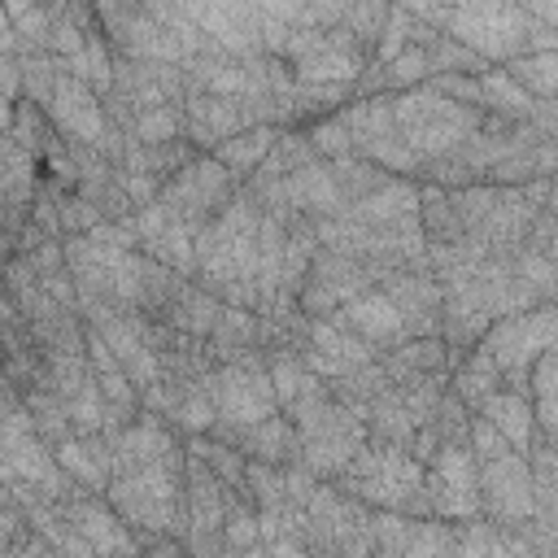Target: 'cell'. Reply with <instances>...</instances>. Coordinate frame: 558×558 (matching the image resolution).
Listing matches in <instances>:
<instances>
[{
  "label": "cell",
  "mask_w": 558,
  "mask_h": 558,
  "mask_svg": "<svg viewBox=\"0 0 558 558\" xmlns=\"http://www.w3.org/2000/svg\"><path fill=\"white\" fill-rule=\"evenodd\" d=\"M405 558H462V532L449 519H418Z\"/></svg>",
  "instance_id": "38"
},
{
  "label": "cell",
  "mask_w": 558,
  "mask_h": 558,
  "mask_svg": "<svg viewBox=\"0 0 558 558\" xmlns=\"http://www.w3.org/2000/svg\"><path fill=\"white\" fill-rule=\"evenodd\" d=\"M235 558H270V554H266V545H257V549H248V554H235Z\"/></svg>",
  "instance_id": "47"
},
{
  "label": "cell",
  "mask_w": 558,
  "mask_h": 558,
  "mask_svg": "<svg viewBox=\"0 0 558 558\" xmlns=\"http://www.w3.org/2000/svg\"><path fill=\"white\" fill-rule=\"evenodd\" d=\"M392 109H397V126H401V140L405 148L418 157L423 170L449 161L471 135H480L484 126V109L475 105H458L449 96H440L436 87H410V92H397L392 96Z\"/></svg>",
  "instance_id": "2"
},
{
  "label": "cell",
  "mask_w": 558,
  "mask_h": 558,
  "mask_svg": "<svg viewBox=\"0 0 558 558\" xmlns=\"http://www.w3.org/2000/svg\"><path fill=\"white\" fill-rule=\"evenodd\" d=\"M222 545H227V558L235 554H248L262 545V519L248 501L231 497V510H227V527H222Z\"/></svg>",
  "instance_id": "42"
},
{
  "label": "cell",
  "mask_w": 558,
  "mask_h": 558,
  "mask_svg": "<svg viewBox=\"0 0 558 558\" xmlns=\"http://www.w3.org/2000/svg\"><path fill=\"white\" fill-rule=\"evenodd\" d=\"M449 196L462 218V240L484 257H514V248L527 240L532 222L541 218V209L523 196V187L471 183V187H449Z\"/></svg>",
  "instance_id": "4"
},
{
  "label": "cell",
  "mask_w": 558,
  "mask_h": 558,
  "mask_svg": "<svg viewBox=\"0 0 558 558\" xmlns=\"http://www.w3.org/2000/svg\"><path fill=\"white\" fill-rule=\"evenodd\" d=\"M344 218H353V222H362V227H375V231L401 227V222L418 218V183H410V179H388L379 192H371V196H362L357 205H349Z\"/></svg>",
  "instance_id": "28"
},
{
  "label": "cell",
  "mask_w": 558,
  "mask_h": 558,
  "mask_svg": "<svg viewBox=\"0 0 558 558\" xmlns=\"http://www.w3.org/2000/svg\"><path fill=\"white\" fill-rule=\"evenodd\" d=\"M218 318H222V301L214 296V292H205L196 279L179 292V301L166 310V318L161 323H170L174 331H183V336H196V340H209L214 336V327H218Z\"/></svg>",
  "instance_id": "34"
},
{
  "label": "cell",
  "mask_w": 558,
  "mask_h": 558,
  "mask_svg": "<svg viewBox=\"0 0 558 558\" xmlns=\"http://www.w3.org/2000/svg\"><path fill=\"white\" fill-rule=\"evenodd\" d=\"M375 288V275L371 266H362L357 257H344L336 248H318L305 283H301V296L296 305L310 314V318H331L336 310H344L349 301H357L362 292Z\"/></svg>",
  "instance_id": "15"
},
{
  "label": "cell",
  "mask_w": 558,
  "mask_h": 558,
  "mask_svg": "<svg viewBox=\"0 0 558 558\" xmlns=\"http://www.w3.org/2000/svg\"><path fill=\"white\" fill-rule=\"evenodd\" d=\"M183 9L214 48L231 57L262 52V9L253 0H205V4H183Z\"/></svg>",
  "instance_id": "20"
},
{
  "label": "cell",
  "mask_w": 558,
  "mask_h": 558,
  "mask_svg": "<svg viewBox=\"0 0 558 558\" xmlns=\"http://www.w3.org/2000/svg\"><path fill=\"white\" fill-rule=\"evenodd\" d=\"M240 179L218 161V157H209V153H201L196 161H187L179 174H170L166 179V187H161V205H170L192 231H205L235 196H240Z\"/></svg>",
  "instance_id": "10"
},
{
  "label": "cell",
  "mask_w": 558,
  "mask_h": 558,
  "mask_svg": "<svg viewBox=\"0 0 558 558\" xmlns=\"http://www.w3.org/2000/svg\"><path fill=\"white\" fill-rule=\"evenodd\" d=\"M214 392H218V423L214 427H253L270 414H279V392L266 371L262 349L248 353L244 362H227L214 371Z\"/></svg>",
  "instance_id": "13"
},
{
  "label": "cell",
  "mask_w": 558,
  "mask_h": 558,
  "mask_svg": "<svg viewBox=\"0 0 558 558\" xmlns=\"http://www.w3.org/2000/svg\"><path fill=\"white\" fill-rule=\"evenodd\" d=\"M379 353L357 340L349 327H340L336 318H310V336H305V349H301V362L318 375V379H344L349 371L357 366H371Z\"/></svg>",
  "instance_id": "21"
},
{
  "label": "cell",
  "mask_w": 558,
  "mask_h": 558,
  "mask_svg": "<svg viewBox=\"0 0 558 558\" xmlns=\"http://www.w3.org/2000/svg\"><path fill=\"white\" fill-rule=\"evenodd\" d=\"M44 113H48V122L57 126L61 140L83 144V148H96V153H100L105 135L113 131V126H109V113H105V100H100L78 74L61 70V61H57V83H52V96H48Z\"/></svg>",
  "instance_id": "16"
},
{
  "label": "cell",
  "mask_w": 558,
  "mask_h": 558,
  "mask_svg": "<svg viewBox=\"0 0 558 558\" xmlns=\"http://www.w3.org/2000/svg\"><path fill=\"white\" fill-rule=\"evenodd\" d=\"M52 449H57V462L65 466V475L74 484H83L100 497L109 493V484H113V440L109 436H78L74 432Z\"/></svg>",
  "instance_id": "27"
},
{
  "label": "cell",
  "mask_w": 558,
  "mask_h": 558,
  "mask_svg": "<svg viewBox=\"0 0 558 558\" xmlns=\"http://www.w3.org/2000/svg\"><path fill=\"white\" fill-rule=\"evenodd\" d=\"M371 65V52L344 31V22L336 31H323L296 61H292V78L305 87H357L362 74Z\"/></svg>",
  "instance_id": "18"
},
{
  "label": "cell",
  "mask_w": 558,
  "mask_h": 558,
  "mask_svg": "<svg viewBox=\"0 0 558 558\" xmlns=\"http://www.w3.org/2000/svg\"><path fill=\"white\" fill-rule=\"evenodd\" d=\"M379 292L401 310L414 336H440V314H445V292L432 270H384L375 279Z\"/></svg>",
  "instance_id": "22"
},
{
  "label": "cell",
  "mask_w": 558,
  "mask_h": 558,
  "mask_svg": "<svg viewBox=\"0 0 558 558\" xmlns=\"http://www.w3.org/2000/svg\"><path fill=\"white\" fill-rule=\"evenodd\" d=\"M475 414H484V418L510 440V449L532 453V445H536V410H532V397H527V392L501 388V392H493Z\"/></svg>",
  "instance_id": "29"
},
{
  "label": "cell",
  "mask_w": 558,
  "mask_h": 558,
  "mask_svg": "<svg viewBox=\"0 0 558 558\" xmlns=\"http://www.w3.org/2000/svg\"><path fill=\"white\" fill-rule=\"evenodd\" d=\"M283 187H288V205H292L296 218L323 222V218H344V214H349V196L340 192L331 166L318 161V157L305 161L301 170H292V174L283 179Z\"/></svg>",
  "instance_id": "25"
},
{
  "label": "cell",
  "mask_w": 558,
  "mask_h": 558,
  "mask_svg": "<svg viewBox=\"0 0 558 558\" xmlns=\"http://www.w3.org/2000/svg\"><path fill=\"white\" fill-rule=\"evenodd\" d=\"M440 35L458 39L480 61H506L510 65V61L527 57L532 17H527V4H501V0L449 4V17H445Z\"/></svg>",
  "instance_id": "8"
},
{
  "label": "cell",
  "mask_w": 558,
  "mask_h": 558,
  "mask_svg": "<svg viewBox=\"0 0 558 558\" xmlns=\"http://www.w3.org/2000/svg\"><path fill=\"white\" fill-rule=\"evenodd\" d=\"M305 140H310V148H314L318 161H336V157H349V153H353V135H349L340 109L327 113V118H314V122L305 126Z\"/></svg>",
  "instance_id": "41"
},
{
  "label": "cell",
  "mask_w": 558,
  "mask_h": 558,
  "mask_svg": "<svg viewBox=\"0 0 558 558\" xmlns=\"http://www.w3.org/2000/svg\"><path fill=\"white\" fill-rule=\"evenodd\" d=\"M248 126H275V100H235V96H214L201 87H187L183 96V135L214 153L218 144H227L231 135L248 131Z\"/></svg>",
  "instance_id": "11"
},
{
  "label": "cell",
  "mask_w": 558,
  "mask_h": 558,
  "mask_svg": "<svg viewBox=\"0 0 558 558\" xmlns=\"http://www.w3.org/2000/svg\"><path fill=\"white\" fill-rule=\"evenodd\" d=\"M362 423H366V432H371V445H392V449H410L414 436L423 432L397 388H388V392L362 414Z\"/></svg>",
  "instance_id": "32"
},
{
  "label": "cell",
  "mask_w": 558,
  "mask_h": 558,
  "mask_svg": "<svg viewBox=\"0 0 558 558\" xmlns=\"http://www.w3.org/2000/svg\"><path fill=\"white\" fill-rule=\"evenodd\" d=\"M545 214H554V218H558V174L549 179V201H545Z\"/></svg>",
  "instance_id": "46"
},
{
  "label": "cell",
  "mask_w": 558,
  "mask_h": 558,
  "mask_svg": "<svg viewBox=\"0 0 558 558\" xmlns=\"http://www.w3.org/2000/svg\"><path fill=\"white\" fill-rule=\"evenodd\" d=\"M349 135H353V153L375 161L379 170L388 174H423L418 157L405 148L401 140V126H397V109H392V96L388 92H375V96H353L344 109H340Z\"/></svg>",
  "instance_id": "9"
},
{
  "label": "cell",
  "mask_w": 558,
  "mask_h": 558,
  "mask_svg": "<svg viewBox=\"0 0 558 558\" xmlns=\"http://www.w3.org/2000/svg\"><path fill=\"white\" fill-rule=\"evenodd\" d=\"M536 105H541V100H536L510 70H484V74H480V109H484V113L514 118V122H532Z\"/></svg>",
  "instance_id": "33"
},
{
  "label": "cell",
  "mask_w": 558,
  "mask_h": 558,
  "mask_svg": "<svg viewBox=\"0 0 558 558\" xmlns=\"http://www.w3.org/2000/svg\"><path fill=\"white\" fill-rule=\"evenodd\" d=\"M257 240H262V205L240 187V196L196 231V283L214 292L222 305L257 310Z\"/></svg>",
  "instance_id": "1"
},
{
  "label": "cell",
  "mask_w": 558,
  "mask_h": 558,
  "mask_svg": "<svg viewBox=\"0 0 558 558\" xmlns=\"http://www.w3.org/2000/svg\"><path fill=\"white\" fill-rule=\"evenodd\" d=\"M301 436V466L314 475V480H340L349 471V462L371 445V432L366 423L340 405L331 397V388L296 401L292 410H283Z\"/></svg>",
  "instance_id": "3"
},
{
  "label": "cell",
  "mask_w": 558,
  "mask_h": 558,
  "mask_svg": "<svg viewBox=\"0 0 558 558\" xmlns=\"http://www.w3.org/2000/svg\"><path fill=\"white\" fill-rule=\"evenodd\" d=\"M0 475L9 488H26L52 506H61L78 484L57 462V449L39 436L31 410L22 405L17 388H4V436H0Z\"/></svg>",
  "instance_id": "5"
},
{
  "label": "cell",
  "mask_w": 558,
  "mask_h": 558,
  "mask_svg": "<svg viewBox=\"0 0 558 558\" xmlns=\"http://www.w3.org/2000/svg\"><path fill=\"white\" fill-rule=\"evenodd\" d=\"M126 140L144 144V148H157V144H174V140H187L183 135V105H157V109H140Z\"/></svg>",
  "instance_id": "39"
},
{
  "label": "cell",
  "mask_w": 558,
  "mask_h": 558,
  "mask_svg": "<svg viewBox=\"0 0 558 558\" xmlns=\"http://www.w3.org/2000/svg\"><path fill=\"white\" fill-rule=\"evenodd\" d=\"M187 453H196V458L222 480V488H227L231 497H240V501L253 506L248 453H244V449H235V445H227V440H218V436H187ZM253 510H257V506H253Z\"/></svg>",
  "instance_id": "30"
},
{
  "label": "cell",
  "mask_w": 558,
  "mask_h": 558,
  "mask_svg": "<svg viewBox=\"0 0 558 558\" xmlns=\"http://www.w3.org/2000/svg\"><path fill=\"white\" fill-rule=\"evenodd\" d=\"M541 558H558V549H549V554H541Z\"/></svg>",
  "instance_id": "48"
},
{
  "label": "cell",
  "mask_w": 558,
  "mask_h": 558,
  "mask_svg": "<svg viewBox=\"0 0 558 558\" xmlns=\"http://www.w3.org/2000/svg\"><path fill=\"white\" fill-rule=\"evenodd\" d=\"M480 501H484L488 523L527 532L532 519H536V484H532L527 453L506 449L501 458L480 462Z\"/></svg>",
  "instance_id": "14"
},
{
  "label": "cell",
  "mask_w": 558,
  "mask_h": 558,
  "mask_svg": "<svg viewBox=\"0 0 558 558\" xmlns=\"http://www.w3.org/2000/svg\"><path fill=\"white\" fill-rule=\"evenodd\" d=\"M275 144H279V126H248V131L231 135L227 144H218L209 157H218L240 183H248L266 166V157L275 153Z\"/></svg>",
  "instance_id": "31"
},
{
  "label": "cell",
  "mask_w": 558,
  "mask_h": 558,
  "mask_svg": "<svg viewBox=\"0 0 558 558\" xmlns=\"http://www.w3.org/2000/svg\"><path fill=\"white\" fill-rule=\"evenodd\" d=\"M449 392L475 414L493 392H501V366H497L484 349H471V353L458 362V371L449 375Z\"/></svg>",
  "instance_id": "35"
},
{
  "label": "cell",
  "mask_w": 558,
  "mask_h": 558,
  "mask_svg": "<svg viewBox=\"0 0 558 558\" xmlns=\"http://www.w3.org/2000/svg\"><path fill=\"white\" fill-rule=\"evenodd\" d=\"M532 410H536V432L558 440V340L532 366Z\"/></svg>",
  "instance_id": "37"
},
{
  "label": "cell",
  "mask_w": 558,
  "mask_h": 558,
  "mask_svg": "<svg viewBox=\"0 0 558 558\" xmlns=\"http://www.w3.org/2000/svg\"><path fill=\"white\" fill-rule=\"evenodd\" d=\"M554 340H558V301H541L523 314L497 318L475 349H484L501 366V388L532 397V366Z\"/></svg>",
  "instance_id": "7"
},
{
  "label": "cell",
  "mask_w": 558,
  "mask_h": 558,
  "mask_svg": "<svg viewBox=\"0 0 558 558\" xmlns=\"http://www.w3.org/2000/svg\"><path fill=\"white\" fill-rule=\"evenodd\" d=\"M418 222L427 244H458L462 240V218L453 209L449 187L440 183H418Z\"/></svg>",
  "instance_id": "36"
},
{
  "label": "cell",
  "mask_w": 558,
  "mask_h": 558,
  "mask_svg": "<svg viewBox=\"0 0 558 558\" xmlns=\"http://www.w3.org/2000/svg\"><path fill=\"white\" fill-rule=\"evenodd\" d=\"M414 523L418 519H410L401 510H375V549H371V558H405Z\"/></svg>",
  "instance_id": "44"
},
{
  "label": "cell",
  "mask_w": 558,
  "mask_h": 558,
  "mask_svg": "<svg viewBox=\"0 0 558 558\" xmlns=\"http://www.w3.org/2000/svg\"><path fill=\"white\" fill-rule=\"evenodd\" d=\"M514 275L541 296V301H558V218L541 209V218L532 222L527 240L514 248Z\"/></svg>",
  "instance_id": "26"
},
{
  "label": "cell",
  "mask_w": 558,
  "mask_h": 558,
  "mask_svg": "<svg viewBox=\"0 0 558 558\" xmlns=\"http://www.w3.org/2000/svg\"><path fill=\"white\" fill-rule=\"evenodd\" d=\"M61 510H65V519L83 532V541L92 545L96 558H144V554H148L144 536H140L100 493H92V488H83V484L61 501Z\"/></svg>",
  "instance_id": "17"
},
{
  "label": "cell",
  "mask_w": 558,
  "mask_h": 558,
  "mask_svg": "<svg viewBox=\"0 0 558 558\" xmlns=\"http://www.w3.org/2000/svg\"><path fill=\"white\" fill-rule=\"evenodd\" d=\"M209 436L244 449L253 462H266V466H296L301 462V436L283 410L253 423V427H214Z\"/></svg>",
  "instance_id": "24"
},
{
  "label": "cell",
  "mask_w": 558,
  "mask_h": 558,
  "mask_svg": "<svg viewBox=\"0 0 558 558\" xmlns=\"http://www.w3.org/2000/svg\"><path fill=\"white\" fill-rule=\"evenodd\" d=\"M388 17H392V4H379V0H371V4H349V13H344V31L375 57Z\"/></svg>",
  "instance_id": "43"
},
{
  "label": "cell",
  "mask_w": 558,
  "mask_h": 558,
  "mask_svg": "<svg viewBox=\"0 0 558 558\" xmlns=\"http://www.w3.org/2000/svg\"><path fill=\"white\" fill-rule=\"evenodd\" d=\"M423 497H427L432 519H449V523L484 519L480 462H475L471 445H440L436 449V458L427 462V475H423Z\"/></svg>",
  "instance_id": "12"
},
{
  "label": "cell",
  "mask_w": 558,
  "mask_h": 558,
  "mask_svg": "<svg viewBox=\"0 0 558 558\" xmlns=\"http://www.w3.org/2000/svg\"><path fill=\"white\" fill-rule=\"evenodd\" d=\"M340 327H349L357 340H366L375 353H392V349H401L405 340H414V331H410V323L401 318V310L388 301V292H379V288H371V292H362L357 301H349L344 310H336L331 314Z\"/></svg>",
  "instance_id": "23"
},
{
  "label": "cell",
  "mask_w": 558,
  "mask_h": 558,
  "mask_svg": "<svg viewBox=\"0 0 558 558\" xmlns=\"http://www.w3.org/2000/svg\"><path fill=\"white\" fill-rule=\"evenodd\" d=\"M423 475L427 466L410 458V449H392V445H366L349 471L340 480H331L336 488H344L349 497L366 501L371 510H401L410 519H432L427 497H423Z\"/></svg>",
  "instance_id": "6"
},
{
  "label": "cell",
  "mask_w": 558,
  "mask_h": 558,
  "mask_svg": "<svg viewBox=\"0 0 558 558\" xmlns=\"http://www.w3.org/2000/svg\"><path fill=\"white\" fill-rule=\"evenodd\" d=\"M327 166H331V174H336L340 192L349 196V205H357L362 196L379 192V187L392 179L388 170H379L375 161H366V157H357V153H349V157H336V161H327Z\"/></svg>",
  "instance_id": "40"
},
{
  "label": "cell",
  "mask_w": 558,
  "mask_h": 558,
  "mask_svg": "<svg viewBox=\"0 0 558 558\" xmlns=\"http://www.w3.org/2000/svg\"><path fill=\"white\" fill-rule=\"evenodd\" d=\"M135 227V248L170 270H179L183 279H196V231L161 201H153L148 209H140L131 218Z\"/></svg>",
  "instance_id": "19"
},
{
  "label": "cell",
  "mask_w": 558,
  "mask_h": 558,
  "mask_svg": "<svg viewBox=\"0 0 558 558\" xmlns=\"http://www.w3.org/2000/svg\"><path fill=\"white\" fill-rule=\"evenodd\" d=\"M4 558H61L44 536H31V541H22L17 549H4Z\"/></svg>",
  "instance_id": "45"
}]
</instances>
